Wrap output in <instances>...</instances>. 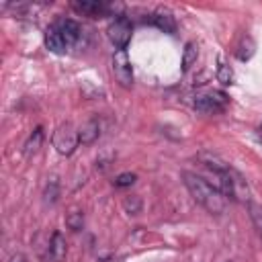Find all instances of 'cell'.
Segmentation results:
<instances>
[{
  "label": "cell",
  "instance_id": "obj_10",
  "mask_svg": "<svg viewBox=\"0 0 262 262\" xmlns=\"http://www.w3.org/2000/svg\"><path fill=\"white\" fill-rule=\"evenodd\" d=\"M66 252H68V244H66V237L55 231L51 235V242H49V258L53 262H61L66 258Z\"/></svg>",
  "mask_w": 262,
  "mask_h": 262
},
{
  "label": "cell",
  "instance_id": "obj_6",
  "mask_svg": "<svg viewBox=\"0 0 262 262\" xmlns=\"http://www.w3.org/2000/svg\"><path fill=\"white\" fill-rule=\"evenodd\" d=\"M45 45H47V49L53 51V53H66V51L70 49V45L66 43V39H63L61 31L57 29L55 23L45 31Z\"/></svg>",
  "mask_w": 262,
  "mask_h": 262
},
{
  "label": "cell",
  "instance_id": "obj_22",
  "mask_svg": "<svg viewBox=\"0 0 262 262\" xmlns=\"http://www.w3.org/2000/svg\"><path fill=\"white\" fill-rule=\"evenodd\" d=\"M258 137L262 139V123H260V127H258Z\"/></svg>",
  "mask_w": 262,
  "mask_h": 262
},
{
  "label": "cell",
  "instance_id": "obj_21",
  "mask_svg": "<svg viewBox=\"0 0 262 262\" xmlns=\"http://www.w3.org/2000/svg\"><path fill=\"white\" fill-rule=\"evenodd\" d=\"M10 262H27V258H25V254H12Z\"/></svg>",
  "mask_w": 262,
  "mask_h": 262
},
{
  "label": "cell",
  "instance_id": "obj_9",
  "mask_svg": "<svg viewBox=\"0 0 262 262\" xmlns=\"http://www.w3.org/2000/svg\"><path fill=\"white\" fill-rule=\"evenodd\" d=\"M55 25L61 31V35H63V39H66V43L70 47L80 39V25L76 20H72V18H59Z\"/></svg>",
  "mask_w": 262,
  "mask_h": 262
},
{
  "label": "cell",
  "instance_id": "obj_7",
  "mask_svg": "<svg viewBox=\"0 0 262 262\" xmlns=\"http://www.w3.org/2000/svg\"><path fill=\"white\" fill-rule=\"evenodd\" d=\"M72 8L84 16H90V18H96V16H104L111 6L104 4V2H74Z\"/></svg>",
  "mask_w": 262,
  "mask_h": 262
},
{
  "label": "cell",
  "instance_id": "obj_13",
  "mask_svg": "<svg viewBox=\"0 0 262 262\" xmlns=\"http://www.w3.org/2000/svg\"><path fill=\"white\" fill-rule=\"evenodd\" d=\"M41 143H43V129H41V127H35V131L29 135V139H27V143H25V154H27V156L35 154V151L41 147Z\"/></svg>",
  "mask_w": 262,
  "mask_h": 262
},
{
  "label": "cell",
  "instance_id": "obj_14",
  "mask_svg": "<svg viewBox=\"0 0 262 262\" xmlns=\"http://www.w3.org/2000/svg\"><path fill=\"white\" fill-rule=\"evenodd\" d=\"M254 55V41L250 39V37H242V41H239V45H237V57L242 59V61H246V59H250Z\"/></svg>",
  "mask_w": 262,
  "mask_h": 262
},
{
  "label": "cell",
  "instance_id": "obj_4",
  "mask_svg": "<svg viewBox=\"0 0 262 262\" xmlns=\"http://www.w3.org/2000/svg\"><path fill=\"white\" fill-rule=\"evenodd\" d=\"M192 106L201 113H209V115H215V113H221L225 106H227V96L219 90H211V92H205V94H196L194 96V102Z\"/></svg>",
  "mask_w": 262,
  "mask_h": 262
},
{
  "label": "cell",
  "instance_id": "obj_12",
  "mask_svg": "<svg viewBox=\"0 0 262 262\" xmlns=\"http://www.w3.org/2000/svg\"><path fill=\"white\" fill-rule=\"evenodd\" d=\"M196 57H199V45L194 41H188L184 45V53H182V70L184 72L190 70V66L196 61Z\"/></svg>",
  "mask_w": 262,
  "mask_h": 262
},
{
  "label": "cell",
  "instance_id": "obj_2",
  "mask_svg": "<svg viewBox=\"0 0 262 262\" xmlns=\"http://www.w3.org/2000/svg\"><path fill=\"white\" fill-rule=\"evenodd\" d=\"M80 143L78 139V131L72 127V123H63L57 127V131L53 133V147L61 154V156H72L76 151V145Z\"/></svg>",
  "mask_w": 262,
  "mask_h": 262
},
{
  "label": "cell",
  "instance_id": "obj_1",
  "mask_svg": "<svg viewBox=\"0 0 262 262\" xmlns=\"http://www.w3.org/2000/svg\"><path fill=\"white\" fill-rule=\"evenodd\" d=\"M182 178H184V184H186L188 192L192 194V199L201 207H205L211 215H219V213L225 211V194L215 184H211L203 176H199L194 172H188V170L182 172Z\"/></svg>",
  "mask_w": 262,
  "mask_h": 262
},
{
  "label": "cell",
  "instance_id": "obj_8",
  "mask_svg": "<svg viewBox=\"0 0 262 262\" xmlns=\"http://www.w3.org/2000/svg\"><path fill=\"white\" fill-rule=\"evenodd\" d=\"M98 135H100V125H98L96 119H88V121L82 123L80 129H78V139H80L82 145L94 143V141L98 139Z\"/></svg>",
  "mask_w": 262,
  "mask_h": 262
},
{
  "label": "cell",
  "instance_id": "obj_18",
  "mask_svg": "<svg viewBox=\"0 0 262 262\" xmlns=\"http://www.w3.org/2000/svg\"><path fill=\"white\" fill-rule=\"evenodd\" d=\"M217 80L221 84H231L233 82V70L225 63H219V70H217Z\"/></svg>",
  "mask_w": 262,
  "mask_h": 262
},
{
  "label": "cell",
  "instance_id": "obj_24",
  "mask_svg": "<svg viewBox=\"0 0 262 262\" xmlns=\"http://www.w3.org/2000/svg\"><path fill=\"white\" fill-rule=\"evenodd\" d=\"M102 262H108V260H102Z\"/></svg>",
  "mask_w": 262,
  "mask_h": 262
},
{
  "label": "cell",
  "instance_id": "obj_11",
  "mask_svg": "<svg viewBox=\"0 0 262 262\" xmlns=\"http://www.w3.org/2000/svg\"><path fill=\"white\" fill-rule=\"evenodd\" d=\"M151 23L156 27H160L164 33H174L176 31V20L168 10H156L151 14Z\"/></svg>",
  "mask_w": 262,
  "mask_h": 262
},
{
  "label": "cell",
  "instance_id": "obj_15",
  "mask_svg": "<svg viewBox=\"0 0 262 262\" xmlns=\"http://www.w3.org/2000/svg\"><path fill=\"white\" fill-rule=\"evenodd\" d=\"M57 196H59V184H57L55 178H51V180L47 182L45 190H43V201L49 203V205H53V203L57 201Z\"/></svg>",
  "mask_w": 262,
  "mask_h": 262
},
{
  "label": "cell",
  "instance_id": "obj_20",
  "mask_svg": "<svg viewBox=\"0 0 262 262\" xmlns=\"http://www.w3.org/2000/svg\"><path fill=\"white\" fill-rule=\"evenodd\" d=\"M135 180H137L135 174H131V172H123V174H119V176L115 178V186H119V188H123V186H131Z\"/></svg>",
  "mask_w": 262,
  "mask_h": 262
},
{
  "label": "cell",
  "instance_id": "obj_16",
  "mask_svg": "<svg viewBox=\"0 0 262 262\" xmlns=\"http://www.w3.org/2000/svg\"><path fill=\"white\" fill-rule=\"evenodd\" d=\"M248 211H250V217L258 229V233L262 235V205L258 203H248Z\"/></svg>",
  "mask_w": 262,
  "mask_h": 262
},
{
  "label": "cell",
  "instance_id": "obj_5",
  "mask_svg": "<svg viewBox=\"0 0 262 262\" xmlns=\"http://www.w3.org/2000/svg\"><path fill=\"white\" fill-rule=\"evenodd\" d=\"M113 74L123 88L133 86V68L127 57V49H117L113 55Z\"/></svg>",
  "mask_w": 262,
  "mask_h": 262
},
{
  "label": "cell",
  "instance_id": "obj_19",
  "mask_svg": "<svg viewBox=\"0 0 262 262\" xmlns=\"http://www.w3.org/2000/svg\"><path fill=\"white\" fill-rule=\"evenodd\" d=\"M123 205H125V211L131 215H137L141 211V199L139 196H127Z\"/></svg>",
  "mask_w": 262,
  "mask_h": 262
},
{
  "label": "cell",
  "instance_id": "obj_3",
  "mask_svg": "<svg viewBox=\"0 0 262 262\" xmlns=\"http://www.w3.org/2000/svg\"><path fill=\"white\" fill-rule=\"evenodd\" d=\"M131 33H133V27H131V20L127 16L115 18L106 29V35L117 49H127V43L131 41Z\"/></svg>",
  "mask_w": 262,
  "mask_h": 262
},
{
  "label": "cell",
  "instance_id": "obj_17",
  "mask_svg": "<svg viewBox=\"0 0 262 262\" xmlns=\"http://www.w3.org/2000/svg\"><path fill=\"white\" fill-rule=\"evenodd\" d=\"M66 225H68L70 229H74V231L82 229V225H84V213H82V211H72V213H68Z\"/></svg>",
  "mask_w": 262,
  "mask_h": 262
},
{
  "label": "cell",
  "instance_id": "obj_23",
  "mask_svg": "<svg viewBox=\"0 0 262 262\" xmlns=\"http://www.w3.org/2000/svg\"><path fill=\"white\" fill-rule=\"evenodd\" d=\"M225 262H231V260H225Z\"/></svg>",
  "mask_w": 262,
  "mask_h": 262
}]
</instances>
